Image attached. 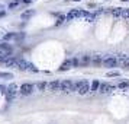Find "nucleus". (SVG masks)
<instances>
[{
    "label": "nucleus",
    "instance_id": "6e6552de",
    "mask_svg": "<svg viewBox=\"0 0 129 124\" xmlns=\"http://www.w3.org/2000/svg\"><path fill=\"white\" fill-rule=\"evenodd\" d=\"M118 61H119L123 67H129V56H126V54H119Z\"/></svg>",
    "mask_w": 129,
    "mask_h": 124
},
{
    "label": "nucleus",
    "instance_id": "2eb2a0df",
    "mask_svg": "<svg viewBox=\"0 0 129 124\" xmlns=\"http://www.w3.org/2000/svg\"><path fill=\"white\" fill-rule=\"evenodd\" d=\"M112 15H113L115 18L122 16V7H113V9H112Z\"/></svg>",
    "mask_w": 129,
    "mask_h": 124
},
{
    "label": "nucleus",
    "instance_id": "c85d7f7f",
    "mask_svg": "<svg viewBox=\"0 0 129 124\" xmlns=\"http://www.w3.org/2000/svg\"><path fill=\"white\" fill-rule=\"evenodd\" d=\"M23 2H25V3H29V2H31V0H23Z\"/></svg>",
    "mask_w": 129,
    "mask_h": 124
},
{
    "label": "nucleus",
    "instance_id": "9d476101",
    "mask_svg": "<svg viewBox=\"0 0 129 124\" xmlns=\"http://www.w3.org/2000/svg\"><path fill=\"white\" fill-rule=\"evenodd\" d=\"M113 89V86H110L109 83H102L100 86H99V91L102 92V94H106V92H110Z\"/></svg>",
    "mask_w": 129,
    "mask_h": 124
},
{
    "label": "nucleus",
    "instance_id": "b1692460",
    "mask_svg": "<svg viewBox=\"0 0 129 124\" xmlns=\"http://www.w3.org/2000/svg\"><path fill=\"white\" fill-rule=\"evenodd\" d=\"M65 19H67V16H64V15H60V16H58V19H57V25L62 24V22H64Z\"/></svg>",
    "mask_w": 129,
    "mask_h": 124
},
{
    "label": "nucleus",
    "instance_id": "393cba45",
    "mask_svg": "<svg viewBox=\"0 0 129 124\" xmlns=\"http://www.w3.org/2000/svg\"><path fill=\"white\" fill-rule=\"evenodd\" d=\"M118 86L120 88V89H126V88H129V82H120Z\"/></svg>",
    "mask_w": 129,
    "mask_h": 124
},
{
    "label": "nucleus",
    "instance_id": "f8f14e48",
    "mask_svg": "<svg viewBox=\"0 0 129 124\" xmlns=\"http://www.w3.org/2000/svg\"><path fill=\"white\" fill-rule=\"evenodd\" d=\"M88 63H91V57H90L88 54L81 56V59H80V66H87Z\"/></svg>",
    "mask_w": 129,
    "mask_h": 124
},
{
    "label": "nucleus",
    "instance_id": "a878e982",
    "mask_svg": "<svg viewBox=\"0 0 129 124\" xmlns=\"http://www.w3.org/2000/svg\"><path fill=\"white\" fill-rule=\"evenodd\" d=\"M107 76H110V77H113V76H119V72H109Z\"/></svg>",
    "mask_w": 129,
    "mask_h": 124
},
{
    "label": "nucleus",
    "instance_id": "c756f323",
    "mask_svg": "<svg viewBox=\"0 0 129 124\" xmlns=\"http://www.w3.org/2000/svg\"><path fill=\"white\" fill-rule=\"evenodd\" d=\"M74 2H80V0H74Z\"/></svg>",
    "mask_w": 129,
    "mask_h": 124
},
{
    "label": "nucleus",
    "instance_id": "39448f33",
    "mask_svg": "<svg viewBox=\"0 0 129 124\" xmlns=\"http://www.w3.org/2000/svg\"><path fill=\"white\" fill-rule=\"evenodd\" d=\"M33 92V85L32 83H23L21 86V94L22 95H31Z\"/></svg>",
    "mask_w": 129,
    "mask_h": 124
},
{
    "label": "nucleus",
    "instance_id": "4be33fe9",
    "mask_svg": "<svg viewBox=\"0 0 129 124\" xmlns=\"http://www.w3.org/2000/svg\"><path fill=\"white\" fill-rule=\"evenodd\" d=\"M0 77H3V79H13V75H12V73H5V72H0Z\"/></svg>",
    "mask_w": 129,
    "mask_h": 124
},
{
    "label": "nucleus",
    "instance_id": "dca6fc26",
    "mask_svg": "<svg viewBox=\"0 0 129 124\" xmlns=\"http://www.w3.org/2000/svg\"><path fill=\"white\" fill-rule=\"evenodd\" d=\"M6 66H15L16 67V63H17V59H7V60H5L3 61Z\"/></svg>",
    "mask_w": 129,
    "mask_h": 124
},
{
    "label": "nucleus",
    "instance_id": "412c9836",
    "mask_svg": "<svg viewBox=\"0 0 129 124\" xmlns=\"http://www.w3.org/2000/svg\"><path fill=\"white\" fill-rule=\"evenodd\" d=\"M35 12L33 10H28V12H25V13H22V19H28V18H31L32 15H33Z\"/></svg>",
    "mask_w": 129,
    "mask_h": 124
},
{
    "label": "nucleus",
    "instance_id": "ddd939ff",
    "mask_svg": "<svg viewBox=\"0 0 129 124\" xmlns=\"http://www.w3.org/2000/svg\"><path fill=\"white\" fill-rule=\"evenodd\" d=\"M71 66H72V60H67V61L62 63V66L60 69L61 70H68V69H71Z\"/></svg>",
    "mask_w": 129,
    "mask_h": 124
},
{
    "label": "nucleus",
    "instance_id": "423d86ee",
    "mask_svg": "<svg viewBox=\"0 0 129 124\" xmlns=\"http://www.w3.org/2000/svg\"><path fill=\"white\" fill-rule=\"evenodd\" d=\"M16 67L19 69V70H29V69H31V63H28V61H25V60H17Z\"/></svg>",
    "mask_w": 129,
    "mask_h": 124
},
{
    "label": "nucleus",
    "instance_id": "7c9ffc66",
    "mask_svg": "<svg viewBox=\"0 0 129 124\" xmlns=\"http://www.w3.org/2000/svg\"><path fill=\"white\" fill-rule=\"evenodd\" d=\"M123 2H128V0H123Z\"/></svg>",
    "mask_w": 129,
    "mask_h": 124
},
{
    "label": "nucleus",
    "instance_id": "0eeeda50",
    "mask_svg": "<svg viewBox=\"0 0 129 124\" xmlns=\"http://www.w3.org/2000/svg\"><path fill=\"white\" fill-rule=\"evenodd\" d=\"M103 56L102 54H94L93 57H91V64L93 66H100V64H103Z\"/></svg>",
    "mask_w": 129,
    "mask_h": 124
},
{
    "label": "nucleus",
    "instance_id": "cd10ccee",
    "mask_svg": "<svg viewBox=\"0 0 129 124\" xmlns=\"http://www.w3.org/2000/svg\"><path fill=\"white\" fill-rule=\"evenodd\" d=\"M2 16H5V12H3V10L0 12V18H2Z\"/></svg>",
    "mask_w": 129,
    "mask_h": 124
},
{
    "label": "nucleus",
    "instance_id": "5701e85b",
    "mask_svg": "<svg viewBox=\"0 0 129 124\" xmlns=\"http://www.w3.org/2000/svg\"><path fill=\"white\" fill-rule=\"evenodd\" d=\"M122 18L123 19H128L129 18V9H122Z\"/></svg>",
    "mask_w": 129,
    "mask_h": 124
},
{
    "label": "nucleus",
    "instance_id": "a211bd4d",
    "mask_svg": "<svg viewBox=\"0 0 129 124\" xmlns=\"http://www.w3.org/2000/svg\"><path fill=\"white\" fill-rule=\"evenodd\" d=\"M7 57H9V53H6V51H2L0 50V61H5V60H7Z\"/></svg>",
    "mask_w": 129,
    "mask_h": 124
},
{
    "label": "nucleus",
    "instance_id": "1a4fd4ad",
    "mask_svg": "<svg viewBox=\"0 0 129 124\" xmlns=\"http://www.w3.org/2000/svg\"><path fill=\"white\" fill-rule=\"evenodd\" d=\"M48 86H49V91H51V92H57L58 89H61V82H58V80H52Z\"/></svg>",
    "mask_w": 129,
    "mask_h": 124
},
{
    "label": "nucleus",
    "instance_id": "2f4dec72",
    "mask_svg": "<svg viewBox=\"0 0 129 124\" xmlns=\"http://www.w3.org/2000/svg\"><path fill=\"white\" fill-rule=\"evenodd\" d=\"M16 2H17V0H16Z\"/></svg>",
    "mask_w": 129,
    "mask_h": 124
},
{
    "label": "nucleus",
    "instance_id": "aec40b11",
    "mask_svg": "<svg viewBox=\"0 0 129 124\" xmlns=\"http://www.w3.org/2000/svg\"><path fill=\"white\" fill-rule=\"evenodd\" d=\"M36 86H38V89H39V91H42V92H44V91L46 89V86H48V85H46V82H39Z\"/></svg>",
    "mask_w": 129,
    "mask_h": 124
},
{
    "label": "nucleus",
    "instance_id": "f03ea898",
    "mask_svg": "<svg viewBox=\"0 0 129 124\" xmlns=\"http://www.w3.org/2000/svg\"><path fill=\"white\" fill-rule=\"evenodd\" d=\"M61 91L68 94V92H72V91H76V83L74 82H71V80H64L61 82Z\"/></svg>",
    "mask_w": 129,
    "mask_h": 124
},
{
    "label": "nucleus",
    "instance_id": "9b49d317",
    "mask_svg": "<svg viewBox=\"0 0 129 124\" xmlns=\"http://www.w3.org/2000/svg\"><path fill=\"white\" fill-rule=\"evenodd\" d=\"M76 18H80V10H77V9L71 10V12L67 15V21H72V19H76Z\"/></svg>",
    "mask_w": 129,
    "mask_h": 124
},
{
    "label": "nucleus",
    "instance_id": "bb28decb",
    "mask_svg": "<svg viewBox=\"0 0 129 124\" xmlns=\"http://www.w3.org/2000/svg\"><path fill=\"white\" fill-rule=\"evenodd\" d=\"M6 91H7V88H5V86L0 85V92H6Z\"/></svg>",
    "mask_w": 129,
    "mask_h": 124
},
{
    "label": "nucleus",
    "instance_id": "f3484780",
    "mask_svg": "<svg viewBox=\"0 0 129 124\" xmlns=\"http://www.w3.org/2000/svg\"><path fill=\"white\" fill-rule=\"evenodd\" d=\"M99 86H100V85H99V82H97V80H93V83L90 85V91H91V92L97 91V89H99Z\"/></svg>",
    "mask_w": 129,
    "mask_h": 124
},
{
    "label": "nucleus",
    "instance_id": "6ab92c4d",
    "mask_svg": "<svg viewBox=\"0 0 129 124\" xmlns=\"http://www.w3.org/2000/svg\"><path fill=\"white\" fill-rule=\"evenodd\" d=\"M97 18V15H94V13H87V16H86V21L87 22H93L94 19Z\"/></svg>",
    "mask_w": 129,
    "mask_h": 124
},
{
    "label": "nucleus",
    "instance_id": "20e7f679",
    "mask_svg": "<svg viewBox=\"0 0 129 124\" xmlns=\"http://www.w3.org/2000/svg\"><path fill=\"white\" fill-rule=\"evenodd\" d=\"M118 63H119V61H118V57H113V56L106 57V59L103 60V66H104V67H116Z\"/></svg>",
    "mask_w": 129,
    "mask_h": 124
},
{
    "label": "nucleus",
    "instance_id": "4468645a",
    "mask_svg": "<svg viewBox=\"0 0 129 124\" xmlns=\"http://www.w3.org/2000/svg\"><path fill=\"white\" fill-rule=\"evenodd\" d=\"M0 50H2V51H6V53H9V54L12 53V47H10L9 44H6V42L0 44Z\"/></svg>",
    "mask_w": 129,
    "mask_h": 124
},
{
    "label": "nucleus",
    "instance_id": "f257e3e1",
    "mask_svg": "<svg viewBox=\"0 0 129 124\" xmlns=\"http://www.w3.org/2000/svg\"><path fill=\"white\" fill-rule=\"evenodd\" d=\"M76 91H77L80 95L87 94V92L90 91V85H88V82H87V80H80V82H77V83H76Z\"/></svg>",
    "mask_w": 129,
    "mask_h": 124
},
{
    "label": "nucleus",
    "instance_id": "7ed1b4c3",
    "mask_svg": "<svg viewBox=\"0 0 129 124\" xmlns=\"http://www.w3.org/2000/svg\"><path fill=\"white\" fill-rule=\"evenodd\" d=\"M16 94H17V85H16V83L9 85L7 91H6V98H7V101H9V102H10V101H13V99H15V96H16Z\"/></svg>",
    "mask_w": 129,
    "mask_h": 124
}]
</instances>
